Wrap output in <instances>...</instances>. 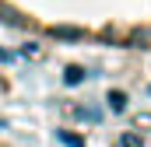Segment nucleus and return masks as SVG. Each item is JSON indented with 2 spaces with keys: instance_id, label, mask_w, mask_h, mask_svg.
<instances>
[{
  "instance_id": "obj_1",
  "label": "nucleus",
  "mask_w": 151,
  "mask_h": 147,
  "mask_svg": "<svg viewBox=\"0 0 151 147\" xmlns=\"http://www.w3.org/2000/svg\"><path fill=\"white\" fill-rule=\"evenodd\" d=\"M144 140H141V133H119V140H116V147H141Z\"/></svg>"
}]
</instances>
